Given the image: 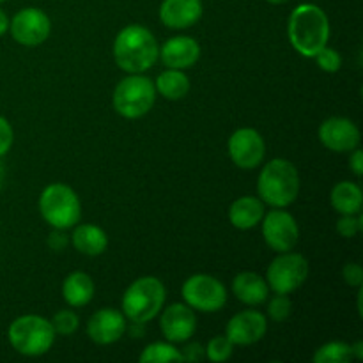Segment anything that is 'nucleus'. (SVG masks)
Instances as JSON below:
<instances>
[{
    "instance_id": "nucleus-17",
    "label": "nucleus",
    "mask_w": 363,
    "mask_h": 363,
    "mask_svg": "<svg viewBox=\"0 0 363 363\" xmlns=\"http://www.w3.org/2000/svg\"><path fill=\"white\" fill-rule=\"evenodd\" d=\"M160 59L167 67L172 69H188L194 66L201 57V46L190 35H177L169 39L160 48Z\"/></svg>"
},
{
    "instance_id": "nucleus-16",
    "label": "nucleus",
    "mask_w": 363,
    "mask_h": 363,
    "mask_svg": "<svg viewBox=\"0 0 363 363\" xmlns=\"http://www.w3.org/2000/svg\"><path fill=\"white\" fill-rule=\"evenodd\" d=\"M126 332V318L116 308H101L94 312L87 323V335L99 346L117 342Z\"/></svg>"
},
{
    "instance_id": "nucleus-4",
    "label": "nucleus",
    "mask_w": 363,
    "mask_h": 363,
    "mask_svg": "<svg viewBox=\"0 0 363 363\" xmlns=\"http://www.w3.org/2000/svg\"><path fill=\"white\" fill-rule=\"evenodd\" d=\"M167 289L156 277L137 279L123 294V314L133 325H144L162 312Z\"/></svg>"
},
{
    "instance_id": "nucleus-18",
    "label": "nucleus",
    "mask_w": 363,
    "mask_h": 363,
    "mask_svg": "<svg viewBox=\"0 0 363 363\" xmlns=\"http://www.w3.org/2000/svg\"><path fill=\"white\" fill-rule=\"evenodd\" d=\"M201 18V0H163L160 6V21L169 28H188Z\"/></svg>"
},
{
    "instance_id": "nucleus-37",
    "label": "nucleus",
    "mask_w": 363,
    "mask_h": 363,
    "mask_svg": "<svg viewBox=\"0 0 363 363\" xmlns=\"http://www.w3.org/2000/svg\"><path fill=\"white\" fill-rule=\"evenodd\" d=\"M7 30H9V18H7V14L0 9V35L6 34Z\"/></svg>"
},
{
    "instance_id": "nucleus-23",
    "label": "nucleus",
    "mask_w": 363,
    "mask_h": 363,
    "mask_svg": "<svg viewBox=\"0 0 363 363\" xmlns=\"http://www.w3.org/2000/svg\"><path fill=\"white\" fill-rule=\"evenodd\" d=\"M330 202H332V208L340 215H357L362 211L363 204L362 188L351 181H340L333 186Z\"/></svg>"
},
{
    "instance_id": "nucleus-19",
    "label": "nucleus",
    "mask_w": 363,
    "mask_h": 363,
    "mask_svg": "<svg viewBox=\"0 0 363 363\" xmlns=\"http://www.w3.org/2000/svg\"><path fill=\"white\" fill-rule=\"evenodd\" d=\"M233 293L241 303L255 307V305H261L268 300L269 287L268 282L257 273L243 272L234 277Z\"/></svg>"
},
{
    "instance_id": "nucleus-2",
    "label": "nucleus",
    "mask_w": 363,
    "mask_h": 363,
    "mask_svg": "<svg viewBox=\"0 0 363 363\" xmlns=\"http://www.w3.org/2000/svg\"><path fill=\"white\" fill-rule=\"evenodd\" d=\"M160 55V46L149 28L142 25H128L113 41V59L126 73H144L155 66Z\"/></svg>"
},
{
    "instance_id": "nucleus-15",
    "label": "nucleus",
    "mask_w": 363,
    "mask_h": 363,
    "mask_svg": "<svg viewBox=\"0 0 363 363\" xmlns=\"http://www.w3.org/2000/svg\"><path fill=\"white\" fill-rule=\"evenodd\" d=\"M160 330L169 342H186L197 330L194 308L184 303H172L160 318Z\"/></svg>"
},
{
    "instance_id": "nucleus-1",
    "label": "nucleus",
    "mask_w": 363,
    "mask_h": 363,
    "mask_svg": "<svg viewBox=\"0 0 363 363\" xmlns=\"http://www.w3.org/2000/svg\"><path fill=\"white\" fill-rule=\"evenodd\" d=\"M287 35L300 55L314 59L330 39V21L325 11L315 4H300L291 13Z\"/></svg>"
},
{
    "instance_id": "nucleus-6",
    "label": "nucleus",
    "mask_w": 363,
    "mask_h": 363,
    "mask_svg": "<svg viewBox=\"0 0 363 363\" xmlns=\"http://www.w3.org/2000/svg\"><path fill=\"white\" fill-rule=\"evenodd\" d=\"M39 211L45 222L53 229H71L80 222V199L67 184H48L39 197Z\"/></svg>"
},
{
    "instance_id": "nucleus-5",
    "label": "nucleus",
    "mask_w": 363,
    "mask_h": 363,
    "mask_svg": "<svg viewBox=\"0 0 363 363\" xmlns=\"http://www.w3.org/2000/svg\"><path fill=\"white\" fill-rule=\"evenodd\" d=\"M7 339L13 350L23 357H41L52 350L55 342V330L43 315H20L11 323Z\"/></svg>"
},
{
    "instance_id": "nucleus-20",
    "label": "nucleus",
    "mask_w": 363,
    "mask_h": 363,
    "mask_svg": "<svg viewBox=\"0 0 363 363\" xmlns=\"http://www.w3.org/2000/svg\"><path fill=\"white\" fill-rule=\"evenodd\" d=\"M262 216H264V202L250 195L236 199L229 208L230 223L241 230L254 229L257 223H261Z\"/></svg>"
},
{
    "instance_id": "nucleus-26",
    "label": "nucleus",
    "mask_w": 363,
    "mask_h": 363,
    "mask_svg": "<svg viewBox=\"0 0 363 363\" xmlns=\"http://www.w3.org/2000/svg\"><path fill=\"white\" fill-rule=\"evenodd\" d=\"M314 363H350L353 360V351L346 342H328L314 353Z\"/></svg>"
},
{
    "instance_id": "nucleus-13",
    "label": "nucleus",
    "mask_w": 363,
    "mask_h": 363,
    "mask_svg": "<svg viewBox=\"0 0 363 363\" xmlns=\"http://www.w3.org/2000/svg\"><path fill=\"white\" fill-rule=\"evenodd\" d=\"M319 140L333 152H350L360 145L362 135L351 119L330 117L319 126Z\"/></svg>"
},
{
    "instance_id": "nucleus-29",
    "label": "nucleus",
    "mask_w": 363,
    "mask_h": 363,
    "mask_svg": "<svg viewBox=\"0 0 363 363\" xmlns=\"http://www.w3.org/2000/svg\"><path fill=\"white\" fill-rule=\"evenodd\" d=\"M291 312H293V303L289 300V294H277L268 305L269 318L275 323H284L289 319Z\"/></svg>"
},
{
    "instance_id": "nucleus-24",
    "label": "nucleus",
    "mask_w": 363,
    "mask_h": 363,
    "mask_svg": "<svg viewBox=\"0 0 363 363\" xmlns=\"http://www.w3.org/2000/svg\"><path fill=\"white\" fill-rule=\"evenodd\" d=\"M155 89L163 98L176 101V99H183L190 92V80L183 73V69L169 67V69H165L156 78Z\"/></svg>"
},
{
    "instance_id": "nucleus-40",
    "label": "nucleus",
    "mask_w": 363,
    "mask_h": 363,
    "mask_svg": "<svg viewBox=\"0 0 363 363\" xmlns=\"http://www.w3.org/2000/svg\"><path fill=\"white\" fill-rule=\"evenodd\" d=\"M266 2H269V4H275V6H279V4H284V2H287V0H266Z\"/></svg>"
},
{
    "instance_id": "nucleus-21",
    "label": "nucleus",
    "mask_w": 363,
    "mask_h": 363,
    "mask_svg": "<svg viewBox=\"0 0 363 363\" xmlns=\"http://www.w3.org/2000/svg\"><path fill=\"white\" fill-rule=\"evenodd\" d=\"M94 280L84 272H73L64 279L62 298L71 307H85L94 298Z\"/></svg>"
},
{
    "instance_id": "nucleus-33",
    "label": "nucleus",
    "mask_w": 363,
    "mask_h": 363,
    "mask_svg": "<svg viewBox=\"0 0 363 363\" xmlns=\"http://www.w3.org/2000/svg\"><path fill=\"white\" fill-rule=\"evenodd\" d=\"M344 282L351 287H362L363 286V269L357 262H350V264L344 266L342 269Z\"/></svg>"
},
{
    "instance_id": "nucleus-14",
    "label": "nucleus",
    "mask_w": 363,
    "mask_h": 363,
    "mask_svg": "<svg viewBox=\"0 0 363 363\" xmlns=\"http://www.w3.org/2000/svg\"><path fill=\"white\" fill-rule=\"evenodd\" d=\"M268 332V319L259 311H243L227 323L225 335L234 346H250L259 342Z\"/></svg>"
},
{
    "instance_id": "nucleus-3",
    "label": "nucleus",
    "mask_w": 363,
    "mask_h": 363,
    "mask_svg": "<svg viewBox=\"0 0 363 363\" xmlns=\"http://www.w3.org/2000/svg\"><path fill=\"white\" fill-rule=\"evenodd\" d=\"M257 194L264 204L272 208H287L300 194V174L298 169L284 158H275L266 163L259 174Z\"/></svg>"
},
{
    "instance_id": "nucleus-22",
    "label": "nucleus",
    "mask_w": 363,
    "mask_h": 363,
    "mask_svg": "<svg viewBox=\"0 0 363 363\" xmlns=\"http://www.w3.org/2000/svg\"><path fill=\"white\" fill-rule=\"evenodd\" d=\"M71 243L80 254L96 257V255H101L106 250L108 236H106L101 227L92 225V223H82L74 229L73 236H71Z\"/></svg>"
},
{
    "instance_id": "nucleus-41",
    "label": "nucleus",
    "mask_w": 363,
    "mask_h": 363,
    "mask_svg": "<svg viewBox=\"0 0 363 363\" xmlns=\"http://www.w3.org/2000/svg\"><path fill=\"white\" fill-rule=\"evenodd\" d=\"M4 2H6V0H0V4H4Z\"/></svg>"
},
{
    "instance_id": "nucleus-32",
    "label": "nucleus",
    "mask_w": 363,
    "mask_h": 363,
    "mask_svg": "<svg viewBox=\"0 0 363 363\" xmlns=\"http://www.w3.org/2000/svg\"><path fill=\"white\" fill-rule=\"evenodd\" d=\"M13 140H14L13 126H11L9 121H7L6 117L0 116V158L9 152V149L13 147Z\"/></svg>"
},
{
    "instance_id": "nucleus-28",
    "label": "nucleus",
    "mask_w": 363,
    "mask_h": 363,
    "mask_svg": "<svg viewBox=\"0 0 363 363\" xmlns=\"http://www.w3.org/2000/svg\"><path fill=\"white\" fill-rule=\"evenodd\" d=\"M50 323H52L53 330H55V335L64 337L73 335L78 330V326H80V319H78V315L74 314L73 311H69V308H64V311L57 312Z\"/></svg>"
},
{
    "instance_id": "nucleus-11",
    "label": "nucleus",
    "mask_w": 363,
    "mask_h": 363,
    "mask_svg": "<svg viewBox=\"0 0 363 363\" xmlns=\"http://www.w3.org/2000/svg\"><path fill=\"white\" fill-rule=\"evenodd\" d=\"M11 35L23 46H38L48 39L52 32V21L45 11L38 7H25L18 11L9 21Z\"/></svg>"
},
{
    "instance_id": "nucleus-12",
    "label": "nucleus",
    "mask_w": 363,
    "mask_h": 363,
    "mask_svg": "<svg viewBox=\"0 0 363 363\" xmlns=\"http://www.w3.org/2000/svg\"><path fill=\"white\" fill-rule=\"evenodd\" d=\"M266 155L264 138L254 128H240L229 138V156L234 165L250 170L262 163Z\"/></svg>"
},
{
    "instance_id": "nucleus-27",
    "label": "nucleus",
    "mask_w": 363,
    "mask_h": 363,
    "mask_svg": "<svg viewBox=\"0 0 363 363\" xmlns=\"http://www.w3.org/2000/svg\"><path fill=\"white\" fill-rule=\"evenodd\" d=\"M234 344L227 335H216L209 340L206 347V357L215 363H223L233 357Z\"/></svg>"
},
{
    "instance_id": "nucleus-38",
    "label": "nucleus",
    "mask_w": 363,
    "mask_h": 363,
    "mask_svg": "<svg viewBox=\"0 0 363 363\" xmlns=\"http://www.w3.org/2000/svg\"><path fill=\"white\" fill-rule=\"evenodd\" d=\"M351 351H353V358H357V360H363V342L362 340H358L354 346H351Z\"/></svg>"
},
{
    "instance_id": "nucleus-35",
    "label": "nucleus",
    "mask_w": 363,
    "mask_h": 363,
    "mask_svg": "<svg viewBox=\"0 0 363 363\" xmlns=\"http://www.w3.org/2000/svg\"><path fill=\"white\" fill-rule=\"evenodd\" d=\"M350 169L357 177H362L363 174V151L362 149H353V155L350 158Z\"/></svg>"
},
{
    "instance_id": "nucleus-34",
    "label": "nucleus",
    "mask_w": 363,
    "mask_h": 363,
    "mask_svg": "<svg viewBox=\"0 0 363 363\" xmlns=\"http://www.w3.org/2000/svg\"><path fill=\"white\" fill-rule=\"evenodd\" d=\"M181 354H183V362H199L206 357V350L199 342H194L188 344V346L181 351Z\"/></svg>"
},
{
    "instance_id": "nucleus-7",
    "label": "nucleus",
    "mask_w": 363,
    "mask_h": 363,
    "mask_svg": "<svg viewBox=\"0 0 363 363\" xmlns=\"http://www.w3.org/2000/svg\"><path fill=\"white\" fill-rule=\"evenodd\" d=\"M156 101V89L151 78L140 73L123 78L113 89V108L126 119L144 117Z\"/></svg>"
},
{
    "instance_id": "nucleus-10",
    "label": "nucleus",
    "mask_w": 363,
    "mask_h": 363,
    "mask_svg": "<svg viewBox=\"0 0 363 363\" xmlns=\"http://www.w3.org/2000/svg\"><path fill=\"white\" fill-rule=\"evenodd\" d=\"M262 238L266 245L277 254L289 252L296 247L300 240V227L291 213L277 208L262 216Z\"/></svg>"
},
{
    "instance_id": "nucleus-31",
    "label": "nucleus",
    "mask_w": 363,
    "mask_h": 363,
    "mask_svg": "<svg viewBox=\"0 0 363 363\" xmlns=\"http://www.w3.org/2000/svg\"><path fill=\"white\" fill-rule=\"evenodd\" d=\"M363 229V216L360 213L357 215H342L337 222V233L342 238H354Z\"/></svg>"
},
{
    "instance_id": "nucleus-9",
    "label": "nucleus",
    "mask_w": 363,
    "mask_h": 363,
    "mask_svg": "<svg viewBox=\"0 0 363 363\" xmlns=\"http://www.w3.org/2000/svg\"><path fill=\"white\" fill-rule=\"evenodd\" d=\"M183 298L188 307L199 312H218L227 301V289L218 279L211 275H191L183 284Z\"/></svg>"
},
{
    "instance_id": "nucleus-30",
    "label": "nucleus",
    "mask_w": 363,
    "mask_h": 363,
    "mask_svg": "<svg viewBox=\"0 0 363 363\" xmlns=\"http://www.w3.org/2000/svg\"><path fill=\"white\" fill-rule=\"evenodd\" d=\"M314 59L315 62H318V66L321 67L323 71H326V73H337V71L340 69V66H342V57H340V53L337 52V50L328 48V45H326Z\"/></svg>"
},
{
    "instance_id": "nucleus-25",
    "label": "nucleus",
    "mask_w": 363,
    "mask_h": 363,
    "mask_svg": "<svg viewBox=\"0 0 363 363\" xmlns=\"http://www.w3.org/2000/svg\"><path fill=\"white\" fill-rule=\"evenodd\" d=\"M140 363H170L183 362V354L172 342H152L142 351Z\"/></svg>"
},
{
    "instance_id": "nucleus-8",
    "label": "nucleus",
    "mask_w": 363,
    "mask_h": 363,
    "mask_svg": "<svg viewBox=\"0 0 363 363\" xmlns=\"http://www.w3.org/2000/svg\"><path fill=\"white\" fill-rule=\"evenodd\" d=\"M308 279V261L296 252H282L266 272L268 287L277 294H291Z\"/></svg>"
},
{
    "instance_id": "nucleus-36",
    "label": "nucleus",
    "mask_w": 363,
    "mask_h": 363,
    "mask_svg": "<svg viewBox=\"0 0 363 363\" xmlns=\"http://www.w3.org/2000/svg\"><path fill=\"white\" fill-rule=\"evenodd\" d=\"M48 245L53 248V250H62L67 245V238L60 233V229H55V233L50 234Z\"/></svg>"
},
{
    "instance_id": "nucleus-39",
    "label": "nucleus",
    "mask_w": 363,
    "mask_h": 363,
    "mask_svg": "<svg viewBox=\"0 0 363 363\" xmlns=\"http://www.w3.org/2000/svg\"><path fill=\"white\" fill-rule=\"evenodd\" d=\"M4 177H6V170H4L2 163H0V188H2V184H4Z\"/></svg>"
}]
</instances>
